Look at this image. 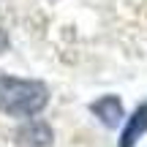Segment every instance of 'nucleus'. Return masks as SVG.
Segmentation results:
<instances>
[{
	"mask_svg": "<svg viewBox=\"0 0 147 147\" xmlns=\"http://www.w3.org/2000/svg\"><path fill=\"white\" fill-rule=\"evenodd\" d=\"M49 104V90L41 82L19 76H0V112L14 117H33Z\"/></svg>",
	"mask_w": 147,
	"mask_h": 147,
	"instance_id": "1",
	"label": "nucleus"
},
{
	"mask_svg": "<svg viewBox=\"0 0 147 147\" xmlns=\"http://www.w3.org/2000/svg\"><path fill=\"white\" fill-rule=\"evenodd\" d=\"M147 134V101L142 106H136L131 117H128V125L123 128V136H120V147H134Z\"/></svg>",
	"mask_w": 147,
	"mask_h": 147,
	"instance_id": "4",
	"label": "nucleus"
},
{
	"mask_svg": "<svg viewBox=\"0 0 147 147\" xmlns=\"http://www.w3.org/2000/svg\"><path fill=\"white\" fill-rule=\"evenodd\" d=\"M16 142L19 147H47L52 144V128L41 120H30L16 131Z\"/></svg>",
	"mask_w": 147,
	"mask_h": 147,
	"instance_id": "2",
	"label": "nucleus"
},
{
	"mask_svg": "<svg viewBox=\"0 0 147 147\" xmlns=\"http://www.w3.org/2000/svg\"><path fill=\"white\" fill-rule=\"evenodd\" d=\"M5 47H8V36H5V33L3 30H0V52H3V49Z\"/></svg>",
	"mask_w": 147,
	"mask_h": 147,
	"instance_id": "5",
	"label": "nucleus"
},
{
	"mask_svg": "<svg viewBox=\"0 0 147 147\" xmlns=\"http://www.w3.org/2000/svg\"><path fill=\"white\" fill-rule=\"evenodd\" d=\"M90 112H93L106 128H115L117 123H120V117H123V104H120V98H115V95H104V98H98V101L90 104Z\"/></svg>",
	"mask_w": 147,
	"mask_h": 147,
	"instance_id": "3",
	"label": "nucleus"
}]
</instances>
